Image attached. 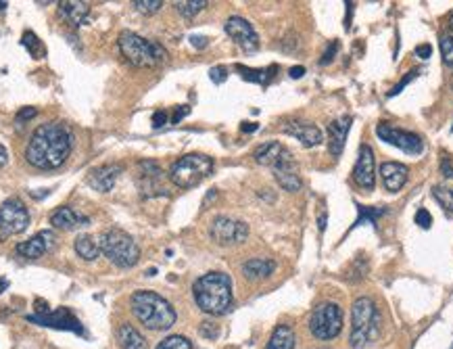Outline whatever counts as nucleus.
<instances>
[{"instance_id":"nucleus-1","label":"nucleus","mask_w":453,"mask_h":349,"mask_svg":"<svg viewBox=\"0 0 453 349\" xmlns=\"http://www.w3.org/2000/svg\"><path fill=\"white\" fill-rule=\"evenodd\" d=\"M73 148V134L63 122H48L34 130L27 146L25 159L38 170H57L61 168Z\"/></svg>"},{"instance_id":"nucleus-2","label":"nucleus","mask_w":453,"mask_h":349,"mask_svg":"<svg viewBox=\"0 0 453 349\" xmlns=\"http://www.w3.org/2000/svg\"><path fill=\"white\" fill-rule=\"evenodd\" d=\"M192 295L200 312L209 316H224L234 304L232 278L224 272H207L205 276L194 280Z\"/></svg>"},{"instance_id":"nucleus-3","label":"nucleus","mask_w":453,"mask_h":349,"mask_svg":"<svg viewBox=\"0 0 453 349\" xmlns=\"http://www.w3.org/2000/svg\"><path fill=\"white\" fill-rule=\"evenodd\" d=\"M130 308L136 320L148 330H167L178 318L172 304L155 291H136L130 297Z\"/></svg>"},{"instance_id":"nucleus-4","label":"nucleus","mask_w":453,"mask_h":349,"mask_svg":"<svg viewBox=\"0 0 453 349\" xmlns=\"http://www.w3.org/2000/svg\"><path fill=\"white\" fill-rule=\"evenodd\" d=\"M380 314L376 304L370 297L356 299L353 310H351V347L353 349H366L370 343H374L380 335Z\"/></svg>"},{"instance_id":"nucleus-5","label":"nucleus","mask_w":453,"mask_h":349,"mask_svg":"<svg viewBox=\"0 0 453 349\" xmlns=\"http://www.w3.org/2000/svg\"><path fill=\"white\" fill-rule=\"evenodd\" d=\"M117 46H119V53L124 55V59L128 63H132L134 67H155L167 59L165 48L159 42L146 40L130 30H124L119 34Z\"/></svg>"},{"instance_id":"nucleus-6","label":"nucleus","mask_w":453,"mask_h":349,"mask_svg":"<svg viewBox=\"0 0 453 349\" xmlns=\"http://www.w3.org/2000/svg\"><path fill=\"white\" fill-rule=\"evenodd\" d=\"M98 245H100V254L119 268H132L140 260L138 243L119 228H109L107 232L100 234Z\"/></svg>"},{"instance_id":"nucleus-7","label":"nucleus","mask_w":453,"mask_h":349,"mask_svg":"<svg viewBox=\"0 0 453 349\" xmlns=\"http://www.w3.org/2000/svg\"><path fill=\"white\" fill-rule=\"evenodd\" d=\"M213 172V159L200 153H190L180 157L172 170H170V180L178 186V188H194L203 182L205 178H209Z\"/></svg>"},{"instance_id":"nucleus-8","label":"nucleus","mask_w":453,"mask_h":349,"mask_svg":"<svg viewBox=\"0 0 453 349\" xmlns=\"http://www.w3.org/2000/svg\"><path fill=\"white\" fill-rule=\"evenodd\" d=\"M342 328V310L338 304L332 302H324L320 304L310 318V330L316 339L320 341H330L334 337H338Z\"/></svg>"},{"instance_id":"nucleus-9","label":"nucleus","mask_w":453,"mask_h":349,"mask_svg":"<svg viewBox=\"0 0 453 349\" xmlns=\"http://www.w3.org/2000/svg\"><path fill=\"white\" fill-rule=\"evenodd\" d=\"M30 224V212L21 199L11 196L0 203V238L21 234Z\"/></svg>"},{"instance_id":"nucleus-10","label":"nucleus","mask_w":453,"mask_h":349,"mask_svg":"<svg viewBox=\"0 0 453 349\" xmlns=\"http://www.w3.org/2000/svg\"><path fill=\"white\" fill-rule=\"evenodd\" d=\"M209 236L213 243H218L222 247L240 245L248 236V226L240 220H232L228 216H218L209 226Z\"/></svg>"},{"instance_id":"nucleus-11","label":"nucleus","mask_w":453,"mask_h":349,"mask_svg":"<svg viewBox=\"0 0 453 349\" xmlns=\"http://www.w3.org/2000/svg\"><path fill=\"white\" fill-rule=\"evenodd\" d=\"M376 134L382 142H388L397 148H401L404 153L408 155H420L424 151V142L418 134L414 132H408V130H399L395 126H388V124H378L376 128Z\"/></svg>"},{"instance_id":"nucleus-12","label":"nucleus","mask_w":453,"mask_h":349,"mask_svg":"<svg viewBox=\"0 0 453 349\" xmlns=\"http://www.w3.org/2000/svg\"><path fill=\"white\" fill-rule=\"evenodd\" d=\"M224 27H226V34L242 48V51L253 53V51H257V48H259V36H257V32L253 30V25H251L246 19L234 15V17H230L226 21Z\"/></svg>"},{"instance_id":"nucleus-13","label":"nucleus","mask_w":453,"mask_h":349,"mask_svg":"<svg viewBox=\"0 0 453 349\" xmlns=\"http://www.w3.org/2000/svg\"><path fill=\"white\" fill-rule=\"evenodd\" d=\"M30 322H36L40 326H50V328H59V330H71V333H78V335H84V328L80 324V320L65 308L61 310H50V312H44V314H34V316H27Z\"/></svg>"},{"instance_id":"nucleus-14","label":"nucleus","mask_w":453,"mask_h":349,"mask_svg":"<svg viewBox=\"0 0 453 349\" xmlns=\"http://www.w3.org/2000/svg\"><path fill=\"white\" fill-rule=\"evenodd\" d=\"M272 170H274L276 182H278L284 190L297 192V190H301V186H303V180H301V176H299L297 161L292 159L290 151H286V153L278 159V164H276Z\"/></svg>"},{"instance_id":"nucleus-15","label":"nucleus","mask_w":453,"mask_h":349,"mask_svg":"<svg viewBox=\"0 0 453 349\" xmlns=\"http://www.w3.org/2000/svg\"><path fill=\"white\" fill-rule=\"evenodd\" d=\"M353 178L358 182V186H362L364 190H374L376 184V159H374V151L368 144L360 146V157L353 170Z\"/></svg>"},{"instance_id":"nucleus-16","label":"nucleus","mask_w":453,"mask_h":349,"mask_svg":"<svg viewBox=\"0 0 453 349\" xmlns=\"http://www.w3.org/2000/svg\"><path fill=\"white\" fill-rule=\"evenodd\" d=\"M161 180H163V172L155 161H140V166H138V186H140L142 194H148V196L165 194V190L161 186Z\"/></svg>"},{"instance_id":"nucleus-17","label":"nucleus","mask_w":453,"mask_h":349,"mask_svg":"<svg viewBox=\"0 0 453 349\" xmlns=\"http://www.w3.org/2000/svg\"><path fill=\"white\" fill-rule=\"evenodd\" d=\"M53 243H55V234L50 232V230H42L36 236H32L30 240L19 243L15 247V251L21 258H25V260H38V258H42L48 251L50 247H53Z\"/></svg>"},{"instance_id":"nucleus-18","label":"nucleus","mask_w":453,"mask_h":349,"mask_svg":"<svg viewBox=\"0 0 453 349\" xmlns=\"http://www.w3.org/2000/svg\"><path fill=\"white\" fill-rule=\"evenodd\" d=\"M282 132L288 134V136H294L303 146H318L324 136H322V130L314 124H307V122H286L282 126Z\"/></svg>"},{"instance_id":"nucleus-19","label":"nucleus","mask_w":453,"mask_h":349,"mask_svg":"<svg viewBox=\"0 0 453 349\" xmlns=\"http://www.w3.org/2000/svg\"><path fill=\"white\" fill-rule=\"evenodd\" d=\"M408 174L410 170L404 164L397 161H384L380 166V176H382V184L388 192H399L404 188V184L408 182Z\"/></svg>"},{"instance_id":"nucleus-20","label":"nucleus","mask_w":453,"mask_h":349,"mask_svg":"<svg viewBox=\"0 0 453 349\" xmlns=\"http://www.w3.org/2000/svg\"><path fill=\"white\" fill-rule=\"evenodd\" d=\"M121 170H124L121 166H113V164H109V166H100V168H96V170L90 172V176H88V184H90L94 190L109 192V190L113 188L117 176L121 174Z\"/></svg>"},{"instance_id":"nucleus-21","label":"nucleus","mask_w":453,"mask_h":349,"mask_svg":"<svg viewBox=\"0 0 453 349\" xmlns=\"http://www.w3.org/2000/svg\"><path fill=\"white\" fill-rule=\"evenodd\" d=\"M349 130H351V117L349 115L328 124V148H330V153L334 157H338L342 153Z\"/></svg>"},{"instance_id":"nucleus-22","label":"nucleus","mask_w":453,"mask_h":349,"mask_svg":"<svg viewBox=\"0 0 453 349\" xmlns=\"http://www.w3.org/2000/svg\"><path fill=\"white\" fill-rule=\"evenodd\" d=\"M88 222H90V218L76 214L71 207H59L50 214V224H53L55 228H61V230H76L80 226H86Z\"/></svg>"},{"instance_id":"nucleus-23","label":"nucleus","mask_w":453,"mask_h":349,"mask_svg":"<svg viewBox=\"0 0 453 349\" xmlns=\"http://www.w3.org/2000/svg\"><path fill=\"white\" fill-rule=\"evenodd\" d=\"M276 270V262L268 258H253L242 264V274L246 280H264L272 276Z\"/></svg>"},{"instance_id":"nucleus-24","label":"nucleus","mask_w":453,"mask_h":349,"mask_svg":"<svg viewBox=\"0 0 453 349\" xmlns=\"http://www.w3.org/2000/svg\"><path fill=\"white\" fill-rule=\"evenodd\" d=\"M115 337H117V343L121 349H146L144 335L128 322L119 324V328L115 330Z\"/></svg>"},{"instance_id":"nucleus-25","label":"nucleus","mask_w":453,"mask_h":349,"mask_svg":"<svg viewBox=\"0 0 453 349\" xmlns=\"http://www.w3.org/2000/svg\"><path fill=\"white\" fill-rule=\"evenodd\" d=\"M90 13V7L86 3H76V0H67V3H59V15L71 23L73 27H80L82 23H86Z\"/></svg>"},{"instance_id":"nucleus-26","label":"nucleus","mask_w":453,"mask_h":349,"mask_svg":"<svg viewBox=\"0 0 453 349\" xmlns=\"http://www.w3.org/2000/svg\"><path fill=\"white\" fill-rule=\"evenodd\" d=\"M288 151V148H284L280 142H276V140H272V142H266V144H259L257 148H255V153H253V157H255V161L259 164V166H268V168H274L276 164H278V159L284 155Z\"/></svg>"},{"instance_id":"nucleus-27","label":"nucleus","mask_w":453,"mask_h":349,"mask_svg":"<svg viewBox=\"0 0 453 349\" xmlns=\"http://www.w3.org/2000/svg\"><path fill=\"white\" fill-rule=\"evenodd\" d=\"M294 343H297L294 330L288 324H278L274 328L266 349H294Z\"/></svg>"},{"instance_id":"nucleus-28","label":"nucleus","mask_w":453,"mask_h":349,"mask_svg":"<svg viewBox=\"0 0 453 349\" xmlns=\"http://www.w3.org/2000/svg\"><path fill=\"white\" fill-rule=\"evenodd\" d=\"M76 254L84 260V262H94L100 256V245L96 243L94 236L90 234H80L76 238Z\"/></svg>"},{"instance_id":"nucleus-29","label":"nucleus","mask_w":453,"mask_h":349,"mask_svg":"<svg viewBox=\"0 0 453 349\" xmlns=\"http://www.w3.org/2000/svg\"><path fill=\"white\" fill-rule=\"evenodd\" d=\"M236 71H240V76L248 82H255V84H270V80L274 78V71H278L276 65L268 67V69H251V67H244V65H236Z\"/></svg>"},{"instance_id":"nucleus-30","label":"nucleus","mask_w":453,"mask_h":349,"mask_svg":"<svg viewBox=\"0 0 453 349\" xmlns=\"http://www.w3.org/2000/svg\"><path fill=\"white\" fill-rule=\"evenodd\" d=\"M207 7L205 0H182V3H176V9L182 17L186 19H192L196 13H200Z\"/></svg>"},{"instance_id":"nucleus-31","label":"nucleus","mask_w":453,"mask_h":349,"mask_svg":"<svg viewBox=\"0 0 453 349\" xmlns=\"http://www.w3.org/2000/svg\"><path fill=\"white\" fill-rule=\"evenodd\" d=\"M21 44L27 48L30 51V55L34 57V59H42L44 55H46V48H44V44L38 40V36L34 34V32H25L23 34V40H21Z\"/></svg>"},{"instance_id":"nucleus-32","label":"nucleus","mask_w":453,"mask_h":349,"mask_svg":"<svg viewBox=\"0 0 453 349\" xmlns=\"http://www.w3.org/2000/svg\"><path fill=\"white\" fill-rule=\"evenodd\" d=\"M358 207V212H360V218L356 220V224H353V228H358V226H362L364 222H376L382 214H384V207H366V205H356Z\"/></svg>"},{"instance_id":"nucleus-33","label":"nucleus","mask_w":453,"mask_h":349,"mask_svg":"<svg viewBox=\"0 0 453 349\" xmlns=\"http://www.w3.org/2000/svg\"><path fill=\"white\" fill-rule=\"evenodd\" d=\"M157 349H192V343L182 335H172V337H165L157 345Z\"/></svg>"},{"instance_id":"nucleus-34","label":"nucleus","mask_w":453,"mask_h":349,"mask_svg":"<svg viewBox=\"0 0 453 349\" xmlns=\"http://www.w3.org/2000/svg\"><path fill=\"white\" fill-rule=\"evenodd\" d=\"M134 9L138 11V13H142V15H153V13H157L161 7H163V3L161 0H134Z\"/></svg>"},{"instance_id":"nucleus-35","label":"nucleus","mask_w":453,"mask_h":349,"mask_svg":"<svg viewBox=\"0 0 453 349\" xmlns=\"http://www.w3.org/2000/svg\"><path fill=\"white\" fill-rule=\"evenodd\" d=\"M441 55H443L445 65H449L453 69V32L445 34L441 38Z\"/></svg>"},{"instance_id":"nucleus-36","label":"nucleus","mask_w":453,"mask_h":349,"mask_svg":"<svg viewBox=\"0 0 453 349\" xmlns=\"http://www.w3.org/2000/svg\"><path fill=\"white\" fill-rule=\"evenodd\" d=\"M432 194H434V199H437V201H439L447 212H453V190H451V188L437 186V188L432 190Z\"/></svg>"},{"instance_id":"nucleus-37","label":"nucleus","mask_w":453,"mask_h":349,"mask_svg":"<svg viewBox=\"0 0 453 349\" xmlns=\"http://www.w3.org/2000/svg\"><path fill=\"white\" fill-rule=\"evenodd\" d=\"M198 333L203 335L205 339H216V337L220 335V328H218V324H216V322L205 320L203 324H200V330H198Z\"/></svg>"},{"instance_id":"nucleus-38","label":"nucleus","mask_w":453,"mask_h":349,"mask_svg":"<svg viewBox=\"0 0 453 349\" xmlns=\"http://www.w3.org/2000/svg\"><path fill=\"white\" fill-rule=\"evenodd\" d=\"M418 74H420V69H412V71H410V74H408V76H406L404 80H401V82H399V84H397V86H395V88H393V90L388 92V96H395V94H399V92L404 90V88H406V86H408V84H410V82H412V80H414V78H416Z\"/></svg>"},{"instance_id":"nucleus-39","label":"nucleus","mask_w":453,"mask_h":349,"mask_svg":"<svg viewBox=\"0 0 453 349\" xmlns=\"http://www.w3.org/2000/svg\"><path fill=\"white\" fill-rule=\"evenodd\" d=\"M416 224L422 226L424 230L430 228V224H432V216L428 214V210H418V212H416Z\"/></svg>"},{"instance_id":"nucleus-40","label":"nucleus","mask_w":453,"mask_h":349,"mask_svg":"<svg viewBox=\"0 0 453 349\" xmlns=\"http://www.w3.org/2000/svg\"><path fill=\"white\" fill-rule=\"evenodd\" d=\"M209 76H211V80H213L216 84H222V82H226L228 71H226V67H213Z\"/></svg>"},{"instance_id":"nucleus-41","label":"nucleus","mask_w":453,"mask_h":349,"mask_svg":"<svg viewBox=\"0 0 453 349\" xmlns=\"http://www.w3.org/2000/svg\"><path fill=\"white\" fill-rule=\"evenodd\" d=\"M441 172H443L447 178H453V161H451L449 157H445V159L441 161Z\"/></svg>"},{"instance_id":"nucleus-42","label":"nucleus","mask_w":453,"mask_h":349,"mask_svg":"<svg viewBox=\"0 0 453 349\" xmlns=\"http://www.w3.org/2000/svg\"><path fill=\"white\" fill-rule=\"evenodd\" d=\"M416 55H418L420 59H428V57L432 55V48H430V44H420V46L416 48Z\"/></svg>"},{"instance_id":"nucleus-43","label":"nucleus","mask_w":453,"mask_h":349,"mask_svg":"<svg viewBox=\"0 0 453 349\" xmlns=\"http://www.w3.org/2000/svg\"><path fill=\"white\" fill-rule=\"evenodd\" d=\"M165 122H167V113L165 111H157L153 115V128H161V126H165Z\"/></svg>"},{"instance_id":"nucleus-44","label":"nucleus","mask_w":453,"mask_h":349,"mask_svg":"<svg viewBox=\"0 0 453 349\" xmlns=\"http://www.w3.org/2000/svg\"><path fill=\"white\" fill-rule=\"evenodd\" d=\"M188 113H190V109H188L186 105L178 107V109H176V115H174V120H172V124H180V120H182L184 115H188Z\"/></svg>"},{"instance_id":"nucleus-45","label":"nucleus","mask_w":453,"mask_h":349,"mask_svg":"<svg viewBox=\"0 0 453 349\" xmlns=\"http://www.w3.org/2000/svg\"><path fill=\"white\" fill-rule=\"evenodd\" d=\"M336 51H338V44L334 42V44H332V46L328 48V53L324 55V59H322V65H326V63H330V61L334 59V53H336Z\"/></svg>"},{"instance_id":"nucleus-46","label":"nucleus","mask_w":453,"mask_h":349,"mask_svg":"<svg viewBox=\"0 0 453 349\" xmlns=\"http://www.w3.org/2000/svg\"><path fill=\"white\" fill-rule=\"evenodd\" d=\"M36 115V109L34 107H27V109H23V111H19V115H17V122H23V120H30V117H34Z\"/></svg>"},{"instance_id":"nucleus-47","label":"nucleus","mask_w":453,"mask_h":349,"mask_svg":"<svg viewBox=\"0 0 453 349\" xmlns=\"http://www.w3.org/2000/svg\"><path fill=\"white\" fill-rule=\"evenodd\" d=\"M190 42H192L194 46H198V48L207 46V38H203V36H192V38H190Z\"/></svg>"},{"instance_id":"nucleus-48","label":"nucleus","mask_w":453,"mask_h":349,"mask_svg":"<svg viewBox=\"0 0 453 349\" xmlns=\"http://www.w3.org/2000/svg\"><path fill=\"white\" fill-rule=\"evenodd\" d=\"M303 74H305V67H292V69H290V78H294V80L301 78Z\"/></svg>"},{"instance_id":"nucleus-49","label":"nucleus","mask_w":453,"mask_h":349,"mask_svg":"<svg viewBox=\"0 0 453 349\" xmlns=\"http://www.w3.org/2000/svg\"><path fill=\"white\" fill-rule=\"evenodd\" d=\"M253 130H257V124H248V122H244L242 132H253Z\"/></svg>"},{"instance_id":"nucleus-50","label":"nucleus","mask_w":453,"mask_h":349,"mask_svg":"<svg viewBox=\"0 0 453 349\" xmlns=\"http://www.w3.org/2000/svg\"><path fill=\"white\" fill-rule=\"evenodd\" d=\"M7 286H9V282H7L5 278H0V293H3V291H5Z\"/></svg>"},{"instance_id":"nucleus-51","label":"nucleus","mask_w":453,"mask_h":349,"mask_svg":"<svg viewBox=\"0 0 453 349\" xmlns=\"http://www.w3.org/2000/svg\"><path fill=\"white\" fill-rule=\"evenodd\" d=\"M324 228H326V216L320 218V230H324Z\"/></svg>"},{"instance_id":"nucleus-52","label":"nucleus","mask_w":453,"mask_h":349,"mask_svg":"<svg viewBox=\"0 0 453 349\" xmlns=\"http://www.w3.org/2000/svg\"><path fill=\"white\" fill-rule=\"evenodd\" d=\"M449 25H451V30H453V15H451V23H449Z\"/></svg>"},{"instance_id":"nucleus-53","label":"nucleus","mask_w":453,"mask_h":349,"mask_svg":"<svg viewBox=\"0 0 453 349\" xmlns=\"http://www.w3.org/2000/svg\"><path fill=\"white\" fill-rule=\"evenodd\" d=\"M451 349H453V345H451Z\"/></svg>"}]
</instances>
